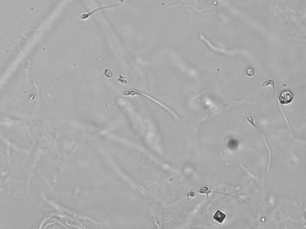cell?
I'll return each instance as SVG.
<instances>
[{
  "label": "cell",
  "mask_w": 306,
  "mask_h": 229,
  "mask_svg": "<svg viewBox=\"0 0 306 229\" xmlns=\"http://www.w3.org/2000/svg\"><path fill=\"white\" fill-rule=\"evenodd\" d=\"M104 73H105V75L106 76V77H107V78H111L113 76V73L112 71L109 68L105 69Z\"/></svg>",
  "instance_id": "obj_5"
},
{
  "label": "cell",
  "mask_w": 306,
  "mask_h": 229,
  "mask_svg": "<svg viewBox=\"0 0 306 229\" xmlns=\"http://www.w3.org/2000/svg\"><path fill=\"white\" fill-rule=\"evenodd\" d=\"M225 214L220 211H217L214 215V219L220 223L224 221V220L225 219Z\"/></svg>",
  "instance_id": "obj_3"
},
{
  "label": "cell",
  "mask_w": 306,
  "mask_h": 229,
  "mask_svg": "<svg viewBox=\"0 0 306 229\" xmlns=\"http://www.w3.org/2000/svg\"><path fill=\"white\" fill-rule=\"evenodd\" d=\"M255 73V69L251 67H248L246 70V74L247 75V76H249V77H252V76H253L254 75Z\"/></svg>",
  "instance_id": "obj_4"
},
{
  "label": "cell",
  "mask_w": 306,
  "mask_h": 229,
  "mask_svg": "<svg viewBox=\"0 0 306 229\" xmlns=\"http://www.w3.org/2000/svg\"><path fill=\"white\" fill-rule=\"evenodd\" d=\"M122 94H123V96H134V95H138V94H139V95H141V94H142V95H144V96H145V97H148V99H151V100H153V101H154V103H156L158 104V105L161 106V107H163L164 109H166V110H168V111H169V112H171V113H174V112H172V110H171V109H169V108H168L167 107H166V106H164V105L163 104H162L161 103H160V102L158 101L157 100H156V99H153V97H150V96H149L148 95H147V94L144 93V92H141V91H138V90H132V89H131V90H124V91H123V93H122Z\"/></svg>",
  "instance_id": "obj_1"
},
{
  "label": "cell",
  "mask_w": 306,
  "mask_h": 229,
  "mask_svg": "<svg viewBox=\"0 0 306 229\" xmlns=\"http://www.w3.org/2000/svg\"><path fill=\"white\" fill-rule=\"evenodd\" d=\"M294 99V95L293 93L290 90H283L280 93L279 97V100L280 103L282 105L288 104L291 103Z\"/></svg>",
  "instance_id": "obj_2"
}]
</instances>
